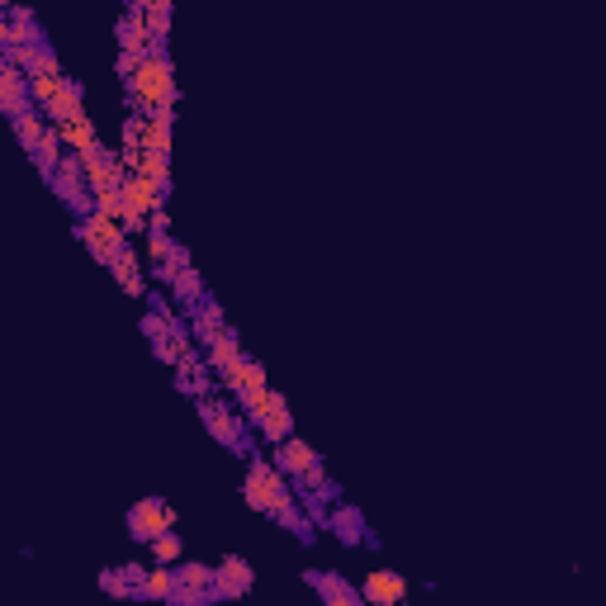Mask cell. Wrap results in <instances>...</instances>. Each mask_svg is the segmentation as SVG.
<instances>
[{
    "mask_svg": "<svg viewBox=\"0 0 606 606\" xmlns=\"http://www.w3.org/2000/svg\"><path fill=\"white\" fill-rule=\"evenodd\" d=\"M143 24H147L152 48L161 53V43H166V34H171V5H166V0H152V5H143Z\"/></svg>",
    "mask_w": 606,
    "mask_h": 606,
    "instance_id": "25",
    "label": "cell"
},
{
    "mask_svg": "<svg viewBox=\"0 0 606 606\" xmlns=\"http://www.w3.org/2000/svg\"><path fill=\"white\" fill-rule=\"evenodd\" d=\"M199 422H204V431L214 436L218 446H237V441H242L237 412H232L228 403H218V398H199Z\"/></svg>",
    "mask_w": 606,
    "mask_h": 606,
    "instance_id": "9",
    "label": "cell"
},
{
    "mask_svg": "<svg viewBox=\"0 0 606 606\" xmlns=\"http://www.w3.org/2000/svg\"><path fill=\"white\" fill-rule=\"evenodd\" d=\"M237 356H242V346H237V337H232V332H223V337L209 346V360H214V370H228Z\"/></svg>",
    "mask_w": 606,
    "mask_h": 606,
    "instance_id": "28",
    "label": "cell"
},
{
    "mask_svg": "<svg viewBox=\"0 0 606 606\" xmlns=\"http://www.w3.org/2000/svg\"><path fill=\"white\" fill-rule=\"evenodd\" d=\"M332 531H337L341 540H351V545H356V540H360V517L351 512V507H346V512L337 507V512H332Z\"/></svg>",
    "mask_w": 606,
    "mask_h": 606,
    "instance_id": "30",
    "label": "cell"
},
{
    "mask_svg": "<svg viewBox=\"0 0 606 606\" xmlns=\"http://www.w3.org/2000/svg\"><path fill=\"white\" fill-rule=\"evenodd\" d=\"M398 606H408V602H398Z\"/></svg>",
    "mask_w": 606,
    "mask_h": 606,
    "instance_id": "36",
    "label": "cell"
},
{
    "mask_svg": "<svg viewBox=\"0 0 606 606\" xmlns=\"http://www.w3.org/2000/svg\"><path fill=\"white\" fill-rule=\"evenodd\" d=\"M171 285H176V299L180 303H195L199 294H204V285H199V275H195V266H185V270H176V280H171Z\"/></svg>",
    "mask_w": 606,
    "mask_h": 606,
    "instance_id": "29",
    "label": "cell"
},
{
    "mask_svg": "<svg viewBox=\"0 0 606 606\" xmlns=\"http://www.w3.org/2000/svg\"><path fill=\"white\" fill-rule=\"evenodd\" d=\"M242 498H247L251 512H261V517H270V521H280V526H289L294 535H303V540H308V517L299 512V493H294V483H289L270 460H251L247 464Z\"/></svg>",
    "mask_w": 606,
    "mask_h": 606,
    "instance_id": "1",
    "label": "cell"
},
{
    "mask_svg": "<svg viewBox=\"0 0 606 606\" xmlns=\"http://www.w3.org/2000/svg\"><path fill=\"white\" fill-rule=\"evenodd\" d=\"M171 119H176V109H157V114H147L143 119V152H157V157H171Z\"/></svg>",
    "mask_w": 606,
    "mask_h": 606,
    "instance_id": "20",
    "label": "cell"
},
{
    "mask_svg": "<svg viewBox=\"0 0 606 606\" xmlns=\"http://www.w3.org/2000/svg\"><path fill=\"white\" fill-rule=\"evenodd\" d=\"M57 138H62V147H67L72 157H86V152H95V147H100V138H95V124H90L86 109H81V114H72L67 124H57Z\"/></svg>",
    "mask_w": 606,
    "mask_h": 606,
    "instance_id": "16",
    "label": "cell"
},
{
    "mask_svg": "<svg viewBox=\"0 0 606 606\" xmlns=\"http://www.w3.org/2000/svg\"><path fill=\"white\" fill-rule=\"evenodd\" d=\"M176 559H180V535H176V531L157 535V540H152V564H161V569H171Z\"/></svg>",
    "mask_w": 606,
    "mask_h": 606,
    "instance_id": "27",
    "label": "cell"
},
{
    "mask_svg": "<svg viewBox=\"0 0 606 606\" xmlns=\"http://www.w3.org/2000/svg\"><path fill=\"white\" fill-rule=\"evenodd\" d=\"M270 464H275L285 479H303V474L318 464V450L308 446V441H299V436H289V441H280V446H275Z\"/></svg>",
    "mask_w": 606,
    "mask_h": 606,
    "instance_id": "13",
    "label": "cell"
},
{
    "mask_svg": "<svg viewBox=\"0 0 606 606\" xmlns=\"http://www.w3.org/2000/svg\"><path fill=\"white\" fill-rule=\"evenodd\" d=\"M303 488H313V493H318V498H337V488H332V483H327V474H322V464H313V469H308V474H303Z\"/></svg>",
    "mask_w": 606,
    "mask_h": 606,
    "instance_id": "31",
    "label": "cell"
},
{
    "mask_svg": "<svg viewBox=\"0 0 606 606\" xmlns=\"http://www.w3.org/2000/svg\"><path fill=\"white\" fill-rule=\"evenodd\" d=\"M176 573V592H171V602L180 606H199L209 592H214V569L209 564H199V559H190V564H180Z\"/></svg>",
    "mask_w": 606,
    "mask_h": 606,
    "instance_id": "8",
    "label": "cell"
},
{
    "mask_svg": "<svg viewBox=\"0 0 606 606\" xmlns=\"http://www.w3.org/2000/svg\"><path fill=\"white\" fill-rule=\"evenodd\" d=\"M119 48H124L128 57H147V53H157V48H152V38H147L143 5H128L124 24H119Z\"/></svg>",
    "mask_w": 606,
    "mask_h": 606,
    "instance_id": "18",
    "label": "cell"
},
{
    "mask_svg": "<svg viewBox=\"0 0 606 606\" xmlns=\"http://www.w3.org/2000/svg\"><path fill=\"white\" fill-rule=\"evenodd\" d=\"M119 199H124V209L128 214H138V218H152L166 204V195H161L152 180L143 176H124V185H119Z\"/></svg>",
    "mask_w": 606,
    "mask_h": 606,
    "instance_id": "14",
    "label": "cell"
},
{
    "mask_svg": "<svg viewBox=\"0 0 606 606\" xmlns=\"http://www.w3.org/2000/svg\"><path fill=\"white\" fill-rule=\"evenodd\" d=\"M100 592H109V597H128V573L124 569H114V573H100Z\"/></svg>",
    "mask_w": 606,
    "mask_h": 606,
    "instance_id": "33",
    "label": "cell"
},
{
    "mask_svg": "<svg viewBox=\"0 0 606 606\" xmlns=\"http://www.w3.org/2000/svg\"><path fill=\"white\" fill-rule=\"evenodd\" d=\"M48 185H53L57 199H67V204H72L81 218L90 214V195H86V180H81V166H76V157H62V166L48 176Z\"/></svg>",
    "mask_w": 606,
    "mask_h": 606,
    "instance_id": "10",
    "label": "cell"
},
{
    "mask_svg": "<svg viewBox=\"0 0 606 606\" xmlns=\"http://www.w3.org/2000/svg\"><path fill=\"white\" fill-rule=\"evenodd\" d=\"M308 583L318 588L322 606H365L360 602V592L346 583V578H337V573H308Z\"/></svg>",
    "mask_w": 606,
    "mask_h": 606,
    "instance_id": "21",
    "label": "cell"
},
{
    "mask_svg": "<svg viewBox=\"0 0 606 606\" xmlns=\"http://www.w3.org/2000/svg\"><path fill=\"white\" fill-rule=\"evenodd\" d=\"M176 507L171 502H161V498H138L133 507H128V535L138 540V545H152L157 535L166 531H176Z\"/></svg>",
    "mask_w": 606,
    "mask_h": 606,
    "instance_id": "4",
    "label": "cell"
},
{
    "mask_svg": "<svg viewBox=\"0 0 606 606\" xmlns=\"http://www.w3.org/2000/svg\"><path fill=\"white\" fill-rule=\"evenodd\" d=\"M124 294H133V299H143V294H147V280H143V275H138V280H128Z\"/></svg>",
    "mask_w": 606,
    "mask_h": 606,
    "instance_id": "34",
    "label": "cell"
},
{
    "mask_svg": "<svg viewBox=\"0 0 606 606\" xmlns=\"http://www.w3.org/2000/svg\"><path fill=\"white\" fill-rule=\"evenodd\" d=\"M38 24H34V15H29V10H10V15L0 19V48H10V53H15V48H34L38 43Z\"/></svg>",
    "mask_w": 606,
    "mask_h": 606,
    "instance_id": "15",
    "label": "cell"
},
{
    "mask_svg": "<svg viewBox=\"0 0 606 606\" xmlns=\"http://www.w3.org/2000/svg\"><path fill=\"white\" fill-rule=\"evenodd\" d=\"M5 15H10V5H0V19H5Z\"/></svg>",
    "mask_w": 606,
    "mask_h": 606,
    "instance_id": "35",
    "label": "cell"
},
{
    "mask_svg": "<svg viewBox=\"0 0 606 606\" xmlns=\"http://www.w3.org/2000/svg\"><path fill=\"white\" fill-rule=\"evenodd\" d=\"M190 337L204 341V346H214V341L223 337V308H218L214 299H204V308H199V318L190 322Z\"/></svg>",
    "mask_w": 606,
    "mask_h": 606,
    "instance_id": "22",
    "label": "cell"
},
{
    "mask_svg": "<svg viewBox=\"0 0 606 606\" xmlns=\"http://www.w3.org/2000/svg\"><path fill=\"white\" fill-rule=\"evenodd\" d=\"M34 109V100H29V81L5 62V53H0V114L5 119H19V114H29Z\"/></svg>",
    "mask_w": 606,
    "mask_h": 606,
    "instance_id": "11",
    "label": "cell"
},
{
    "mask_svg": "<svg viewBox=\"0 0 606 606\" xmlns=\"http://www.w3.org/2000/svg\"><path fill=\"white\" fill-rule=\"evenodd\" d=\"M143 337H152V346L171 337V322H166V313H147V318H143Z\"/></svg>",
    "mask_w": 606,
    "mask_h": 606,
    "instance_id": "32",
    "label": "cell"
},
{
    "mask_svg": "<svg viewBox=\"0 0 606 606\" xmlns=\"http://www.w3.org/2000/svg\"><path fill=\"white\" fill-rule=\"evenodd\" d=\"M38 114H43L53 128L67 124L72 114H81V81H72V76H67V81L53 90V100H48V105H38Z\"/></svg>",
    "mask_w": 606,
    "mask_h": 606,
    "instance_id": "17",
    "label": "cell"
},
{
    "mask_svg": "<svg viewBox=\"0 0 606 606\" xmlns=\"http://www.w3.org/2000/svg\"><path fill=\"white\" fill-rule=\"evenodd\" d=\"M124 86H128V105L138 109V119L157 114V109H176V72H171L166 53H147Z\"/></svg>",
    "mask_w": 606,
    "mask_h": 606,
    "instance_id": "2",
    "label": "cell"
},
{
    "mask_svg": "<svg viewBox=\"0 0 606 606\" xmlns=\"http://www.w3.org/2000/svg\"><path fill=\"white\" fill-rule=\"evenodd\" d=\"M237 403H242L247 422L261 431V436H266L270 446H280V441H289V436H294V412H289V403L275 389L237 393Z\"/></svg>",
    "mask_w": 606,
    "mask_h": 606,
    "instance_id": "3",
    "label": "cell"
},
{
    "mask_svg": "<svg viewBox=\"0 0 606 606\" xmlns=\"http://www.w3.org/2000/svg\"><path fill=\"white\" fill-rule=\"evenodd\" d=\"M76 166H81V180H86L90 199L95 195H114L119 185H124V166H119V152H109L105 143L95 147V152H86V157H76Z\"/></svg>",
    "mask_w": 606,
    "mask_h": 606,
    "instance_id": "5",
    "label": "cell"
},
{
    "mask_svg": "<svg viewBox=\"0 0 606 606\" xmlns=\"http://www.w3.org/2000/svg\"><path fill=\"white\" fill-rule=\"evenodd\" d=\"M251 583H256V569H251L242 554H228V559L214 569V592H218V597H247Z\"/></svg>",
    "mask_w": 606,
    "mask_h": 606,
    "instance_id": "12",
    "label": "cell"
},
{
    "mask_svg": "<svg viewBox=\"0 0 606 606\" xmlns=\"http://www.w3.org/2000/svg\"><path fill=\"white\" fill-rule=\"evenodd\" d=\"M218 375H223V384H228L232 393H256V389H270L266 384V370H261V365H256V360L251 356H237L228 365V370H218Z\"/></svg>",
    "mask_w": 606,
    "mask_h": 606,
    "instance_id": "19",
    "label": "cell"
},
{
    "mask_svg": "<svg viewBox=\"0 0 606 606\" xmlns=\"http://www.w3.org/2000/svg\"><path fill=\"white\" fill-rule=\"evenodd\" d=\"M138 592L152 597V602H171V592H176V573L161 569V564H152V569L138 578Z\"/></svg>",
    "mask_w": 606,
    "mask_h": 606,
    "instance_id": "23",
    "label": "cell"
},
{
    "mask_svg": "<svg viewBox=\"0 0 606 606\" xmlns=\"http://www.w3.org/2000/svg\"><path fill=\"white\" fill-rule=\"evenodd\" d=\"M109 270H114V280H119V285H128V280H138V275H143V256H138L133 247H124L114 261H109Z\"/></svg>",
    "mask_w": 606,
    "mask_h": 606,
    "instance_id": "26",
    "label": "cell"
},
{
    "mask_svg": "<svg viewBox=\"0 0 606 606\" xmlns=\"http://www.w3.org/2000/svg\"><path fill=\"white\" fill-rule=\"evenodd\" d=\"M76 232H81L86 251L100 261V266H109V261H114V256L128 247L124 228H119V223H109V218H100V214H86L81 223H76Z\"/></svg>",
    "mask_w": 606,
    "mask_h": 606,
    "instance_id": "6",
    "label": "cell"
},
{
    "mask_svg": "<svg viewBox=\"0 0 606 606\" xmlns=\"http://www.w3.org/2000/svg\"><path fill=\"white\" fill-rule=\"evenodd\" d=\"M10 128H15V138L24 152H34L38 143H43V133H48V119L38 114V109H29V114H19V119H10Z\"/></svg>",
    "mask_w": 606,
    "mask_h": 606,
    "instance_id": "24",
    "label": "cell"
},
{
    "mask_svg": "<svg viewBox=\"0 0 606 606\" xmlns=\"http://www.w3.org/2000/svg\"><path fill=\"white\" fill-rule=\"evenodd\" d=\"M360 602L365 606H398L408 602V578L393 569H370L365 583H360Z\"/></svg>",
    "mask_w": 606,
    "mask_h": 606,
    "instance_id": "7",
    "label": "cell"
}]
</instances>
